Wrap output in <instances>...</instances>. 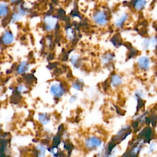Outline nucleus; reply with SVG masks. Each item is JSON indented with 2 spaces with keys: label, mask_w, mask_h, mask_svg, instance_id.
<instances>
[{
  "label": "nucleus",
  "mask_w": 157,
  "mask_h": 157,
  "mask_svg": "<svg viewBox=\"0 0 157 157\" xmlns=\"http://www.w3.org/2000/svg\"><path fill=\"white\" fill-rule=\"evenodd\" d=\"M50 94L55 98H60L64 96L66 92L64 85L61 82H55L52 83L49 88Z\"/></svg>",
  "instance_id": "f257e3e1"
},
{
  "label": "nucleus",
  "mask_w": 157,
  "mask_h": 157,
  "mask_svg": "<svg viewBox=\"0 0 157 157\" xmlns=\"http://www.w3.org/2000/svg\"><path fill=\"white\" fill-rule=\"evenodd\" d=\"M94 23L100 26H105L109 22V17L107 13L104 10H98L95 12L92 17Z\"/></svg>",
  "instance_id": "f03ea898"
},
{
  "label": "nucleus",
  "mask_w": 157,
  "mask_h": 157,
  "mask_svg": "<svg viewBox=\"0 0 157 157\" xmlns=\"http://www.w3.org/2000/svg\"><path fill=\"white\" fill-rule=\"evenodd\" d=\"M102 144V140L101 138L96 136H91L86 138L85 140V147L88 150H94L99 148Z\"/></svg>",
  "instance_id": "7ed1b4c3"
},
{
  "label": "nucleus",
  "mask_w": 157,
  "mask_h": 157,
  "mask_svg": "<svg viewBox=\"0 0 157 157\" xmlns=\"http://www.w3.org/2000/svg\"><path fill=\"white\" fill-rule=\"evenodd\" d=\"M44 23L45 31L51 32L56 28L58 23V18L54 15H47L44 18Z\"/></svg>",
  "instance_id": "20e7f679"
},
{
  "label": "nucleus",
  "mask_w": 157,
  "mask_h": 157,
  "mask_svg": "<svg viewBox=\"0 0 157 157\" xmlns=\"http://www.w3.org/2000/svg\"><path fill=\"white\" fill-rule=\"evenodd\" d=\"M15 40V36L10 29H6L2 33L0 38V42L4 46H8L12 44Z\"/></svg>",
  "instance_id": "39448f33"
},
{
  "label": "nucleus",
  "mask_w": 157,
  "mask_h": 157,
  "mask_svg": "<svg viewBox=\"0 0 157 157\" xmlns=\"http://www.w3.org/2000/svg\"><path fill=\"white\" fill-rule=\"evenodd\" d=\"M137 67L142 71H147L151 67V59L147 56H141L139 57L136 61Z\"/></svg>",
  "instance_id": "423d86ee"
},
{
  "label": "nucleus",
  "mask_w": 157,
  "mask_h": 157,
  "mask_svg": "<svg viewBox=\"0 0 157 157\" xmlns=\"http://www.w3.org/2000/svg\"><path fill=\"white\" fill-rule=\"evenodd\" d=\"M156 45V37H151V38H145L141 42V47L144 50L149 49L150 48L155 47Z\"/></svg>",
  "instance_id": "0eeeda50"
},
{
  "label": "nucleus",
  "mask_w": 157,
  "mask_h": 157,
  "mask_svg": "<svg viewBox=\"0 0 157 157\" xmlns=\"http://www.w3.org/2000/svg\"><path fill=\"white\" fill-rule=\"evenodd\" d=\"M30 69V64L27 61H21L17 66L16 72L18 75H22L26 73Z\"/></svg>",
  "instance_id": "6e6552de"
},
{
  "label": "nucleus",
  "mask_w": 157,
  "mask_h": 157,
  "mask_svg": "<svg viewBox=\"0 0 157 157\" xmlns=\"http://www.w3.org/2000/svg\"><path fill=\"white\" fill-rule=\"evenodd\" d=\"M9 5L5 1H0V18H6L10 14Z\"/></svg>",
  "instance_id": "1a4fd4ad"
},
{
  "label": "nucleus",
  "mask_w": 157,
  "mask_h": 157,
  "mask_svg": "<svg viewBox=\"0 0 157 157\" xmlns=\"http://www.w3.org/2000/svg\"><path fill=\"white\" fill-rule=\"evenodd\" d=\"M129 17L128 14L126 12H123L121 13L119 16L117 17L114 21V24L117 28H121L126 21L128 20Z\"/></svg>",
  "instance_id": "9d476101"
},
{
  "label": "nucleus",
  "mask_w": 157,
  "mask_h": 157,
  "mask_svg": "<svg viewBox=\"0 0 157 157\" xmlns=\"http://www.w3.org/2000/svg\"><path fill=\"white\" fill-rule=\"evenodd\" d=\"M110 85L113 88H117L123 83L121 77L118 74H113L110 77Z\"/></svg>",
  "instance_id": "9b49d317"
},
{
  "label": "nucleus",
  "mask_w": 157,
  "mask_h": 157,
  "mask_svg": "<svg viewBox=\"0 0 157 157\" xmlns=\"http://www.w3.org/2000/svg\"><path fill=\"white\" fill-rule=\"evenodd\" d=\"M114 55L110 52L104 53L101 57V62L102 64L106 65L112 63L114 59Z\"/></svg>",
  "instance_id": "f8f14e48"
},
{
  "label": "nucleus",
  "mask_w": 157,
  "mask_h": 157,
  "mask_svg": "<svg viewBox=\"0 0 157 157\" xmlns=\"http://www.w3.org/2000/svg\"><path fill=\"white\" fill-rule=\"evenodd\" d=\"M7 148V140L4 139H0V157H6Z\"/></svg>",
  "instance_id": "ddd939ff"
},
{
  "label": "nucleus",
  "mask_w": 157,
  "mask_h": 157,
  "mask_svg": "<svg viewBox=\"0 0 157 157\" xmlns=\"http://www.w3.org/2000/svg\"><path fill=\"white\" fill-rule=\"evenodd\" d=\"M147 4V0H134L133 2V7L136 10H141L145 8Z\"/></svg>",
  "instance_id": "4468645a"
},
{
  "label": "nucleus",
  "mask_w": 157,
  "mask_h": 157,
  "mask_svg": "<svg viewBox=\"0 0 157 157\" xmlns=\"http://www.w3.org/2000/svg\"><path fill=\"white\" fill-rule=\"evenodd\" d=\"M38 120L41 124L44 125H46L50 121V118L48 114L46 113H39L38 115Z\"/></svg>",
  "instance_id": "2eb2a0df"
},
{
  "label": "nucleus",
  "mask_w": 157,
  "mask_h": 157,
  "mask_svg": "<svg viewBox=\"0 0 157 157\" xmlns=\"http://www.w3.org/2000/svg\"><path fill=\"white\" fill-rule=\"evenodd\" d=\"M45 147L42 144L38 145L36 148V157H45Z\"/></svg>",
  "instance_id": "dca6fc26"
},
{
  "label": "nucleus",
  "mask_w": 157,
  "mask_h": 157,
  "mask_svg": "<svg viewBox=\"0 0 157 157\" xmlns=\"http://www.w3.org/2000/svg\"><path fill=\"white\" fill-rule=\"evenodd\" d=\"M24 17L22 16L21 14H20L17 11L14 12L12 13L11 15V18H10V22L12 23H16L18 21H20L23 19Z\"/></svg>",
  "instance_id": "f3484780"
},
{
  "label": "nucleus",
  "mask_w": 157,
  "mask_h": 157,
  "mask_svg": "<svg viewBox=\"0 0 157 157\" xmlns=\"http://www.w3.org/2000/svg\"><path fill=\"white\" fill-rule=\"evenodd\" d=\"M80 61V56L77 54H74L71 56L70 57V62L72 64L73 66L76 67Z\"/></svg>",
  "instance_id": "a211bd4d"
},
{
  "label": "nucleus",
  "mask_w": 157,
  "mask_h": 157,
  "mask_svg": "<svg viewBox=\"0 0 157 157\" xmlns=\"http://www.w3.org/2000/svg\"><path fill=\"white\" fill-rule=\"evenodd\" d=\"M83 86V82L80 79H78L77 80L74 81L72 83V88H74L75 90H77V91H80L82 89Z\"/></svg>",
  "instance_id": "6ab92c4d"
},
{
  "label": "nucleus",
  "mask_w": 157,
  "mask_h": 157,
  "mask_svg": "<svg viewBox=\"0 0 157 157\" xmlns=\"http://www.w3.org/2000/svg\"><path fill=\"white\" fill-rule=\"evenodd\" d=\"M28 87L24 84H20L16 88V91L18 93H24L28 91Z\"/></svg>",
  "instance_id": "aec40b11"
},
{
  "label": "nucleus",
  "mask_w": 157,
  "mask_h": 157,
  "mask_svg": "<svg viewBox=\"0 0 157 157\" xmlns=\"http://www.w3.org/2000/svg\"><path fill=\"white\" fill-rule=\"evenodd\" d=\"M66 36L68 38L69 40H72L74 37V33L73 31V29L71 28H68L66 30Z\"/></svg>",
  "instance_id": "412c9836"
},
{
  "label": "nucleus",
  "mask_w": 157,
  "mask_h": 157,
  "mask_svg": "<svg viewBox=\"0 0 157 157\" xmlns=\"http://www.w3.org/2000/svg\"><path fill=\"white\" fill-rule=\"evenodd\" d=\"M76 99H77V96H76L75 95H72V96L71 97V98H70V99H69V101H70L71 102H75V101H76Z\"/></svg>",
  "instance_id": "4be33fe9"
},
{
  "label": "nucleus",
  "mask_w": 157,
  "mask_h": 157,
  "mask_svg": "<svg viewBox=\"0 0 157 157\" xmlns=\"http://www.w3.org/2000/svg\"><path fill=\"white\" fill-rule=\"evenodd\" d=\"M12 4H18L21 2V0H8Z\"/></svg>",
  "instance_id": "5701e85b"
},
{
  "label": "nucleus",
  "mask_w": 157,
  "mask_h": 157,
  "mask_svg": "<svg viewBox=\"0 0 157 157\" xmlns=\"http://www.w3.org/2000/svg\"><path fill=\"white\" fill-rule=\"evenodd\" d=\"M2 94H1V92L0 91V101L2 100Z\"/></svg>",
  "instance_id": "b1692460"
},
{
  "label": "nucleus",
  "mask_w": 157,
  "mask_h": 157,
  "mask_svg": "<svg viewBox=\"0 0 157 157\" xmlns=\"http://www.w3.org/2000/svg\"><path fill=\"white\" fill-rule=\"evenodd\" d=\"M1 129H2V127H1V123H0V132H1Z\"/></svg>",
  "instance_id": "393cba45"
}]
</instances>
